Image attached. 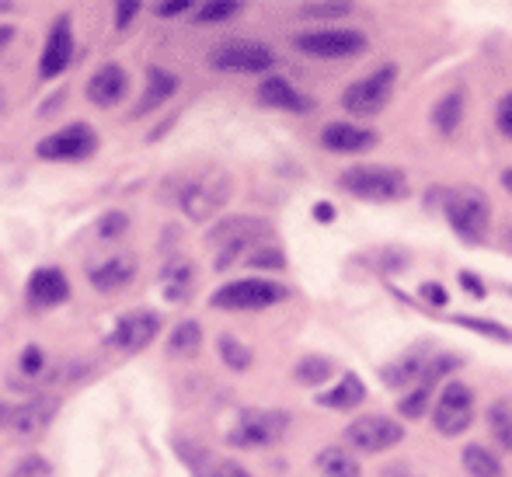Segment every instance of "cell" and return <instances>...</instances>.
<instances>
[{
  "instance_id": "cell-15",
  "label": "cell",
  "mask_w": 512,
  "mask_h": 477,
  "mask_svg": "<svg viewBox=\"0 0 512 477\" xmlns=\"http://www.w3.org/2000/svg\"><path fill=\"white\" fill-rule=\"evenodd\" d=\"M56 411H60V397H32L28 404L14 408L11 415V429L18 439H39L42 432L53 425Z\"/></svg>"
},
{
  "instance_id": "cell-50",
  "label": "cell",
  "mask_w": 512,
  "mask_h": 477,
  "mask_svg": "<svg viewBox=\"0 0 512 477\" xmlns=\"http://www.w3.org/2000/svg\"><path fill=\"white\" fill-rule=\"evenodd\" d=\"M502 185H506V189L512 192V168H506V171H502Z\"/></svg>"
},
{
  "instance_id": "cell-37",
  "label": "cell",
  "mask_w": 512,
  "mask_h": 477,
  "mask_svg": "<svg viewBox=\"0 0 512 477\" xmlns=\"http://www.w3.org/2000/svg\"><path fill=\"white\" fill-rule=\"evenodd\" d=\"M11 477H49V464H46V460H39V457H28L25 464L14 467Z\"/></svg>"
},
{
  "instance_id": "cell-46",
  "label": "cell",
  "mask_w": 512,
  "mask_h": 477,
  "mask_svg": "<svg viewBox=\"0 0 512 477\" xmlns=\"http://www.w3.org/2000/svg\"><path fill=\"white\" fill-rule=\"evenodd\" d=\"M460 283H464L467 289H471L474 296H485V286H481V283H478V279H474V276H467V272H464V276H460Z\"/></svg>"
},
{
  "instance_id": "cell-6",
  "label": "cell",
  "mask_w": 512,
  "mask_h": 477,
  "mask_svg": "<svg viewBox=\"0 0 512 477\" xmlns=\"http://www.w3.org/2000/svg\"><path fill=\"white\" fill-rule=\"evenodd\" d=\"M450 370H457L453 356H429L425 349H415L398 363L384 366V383L391 390H415L418 383H439Z\"/></svg>"
},
{
  "instance_id": "cell-7",
  "label": "cell",
  "mask_w": 512,
  "mask_h": 477,
  "mask_svg": "<svg viewBox=\"0 0 512 477\" xmlns=\"http://www.w3.org/2000/svg\"><path fill=\"white\" fill-rule=\"evenodd\" d=\"M209 67L223 70V74H265L276 67V53L265 42L251 39H230L209 53Z\"/></svg>"
},
{
  "instance_id": "cell-47",
  "label": "cell",
  "mask_w": 512,
  "mask_h": 477,
  "mask_svg": "<svg viewBox=\"0 0 512 477\" xmlns=\"http://www.w3.org/2000/svg\"><path fill=\"white\" fill-rule=\"evenodd\" d=\"M14 42V28L11 25H0V53Z\"/></svg>"
},
{
  "instance_id": "cell-31",
  "label": "cell",
  "mask_w": 512,
  "mask_h": 477,
  "mask_svg": "<svg viewBox=\"0 0 512 477\" xmlns=\"http://www.w3.org/2000/svg\"><path fill=\"white\" fill-rule=\"evenodd\" d=\"M331 373H335V363H331V359H324V356H307V359H300V363H297V380L307 383V387L324 383Z\"/></svg>"
},
{
  "instance_id": "cell-29",
  "label": "cell",
  "mask_w": 512,
  "mask_h": 477,
  "mask_svg": "<svg viewBox=\"0 0 512 477\" xmlns=\"http://www.w3.org/2000/svg\"><path fill=\"white\" fill-rule=\"evenodd\" d=\"M464 471L471 477H502V464L492 450H485V446H467Z\"/></svg>"
},
{
  "instance_id": "cell-42",
  "label": "cell",
  "mask_w": 512,
  "mask_h": 477,
  "mask_svg": "<svg viewBox=\"0 0 512 477\" xmlns=\"http://www.w3.org/2000/svg\"><path fill=\"white\" fill-rule=\"evenodd\" d=\"M495 119H499V129L506 136H512V95H506L499 101V115H495Z\"/></svg>"
},
{
  "instance_id": "cell-11",
  "label": "cell",
  "mask_w": 512,
  "mask_h": 477,
  "mask_svg": "<svg viewBox=\"0 0 512 477\" xmlns=\"http://www.w3.org/2000/svg\"><path fill=\"white\" fill-rule=\"evenodd\" d=\"M474 422V394L467 383L460 380H450L443 387V394H439L436 408H432V425H436V432H443V436H460V432H467Z\"/></svg>"
},
{
  "instance_id": "cell-41",
  "label": "cell",
  "mask_w": 512,
  "mask_h": 477,
  "mask_svg": "<svg viewBox=\"0 0 512 477\" xmlns=\"http://www.w3.org/2000/svg\"><path fill=\"white\" fill-rule=\"evenodd\" d=\"M42 363H46V356H42L39 345H28L25 356H21V370H25V373H39Z\"/></svg>"
},
{
  "instance_id": "cell-9",
  "label": "cell",
  "mask_w": 512,
  "mask_h": 477,
  "mask_svg": "<svg viewBox=\"0 0 512 477\" xmlns=\"http://www.w3.org/2000/svg\"><path fill=\"white\" fill-rule=\"evenodd\" d=\"M279 300H286V286L269 283V279H237V283L216 289L209 303L216 310H265Z\"/></svg>"
},
{
  "instance_id": "cell-49",
  "label": "cell",
  "mask_w": 512,
  "mask_h": 477,
  "mask_svg": "<svg viewBox=\"0 0 512 477\" xmlns=\"http://www.w3.org/2000/svg\"><path fill=\"white\" fill-rule=\"evenodd\" d=\"M11 415H14V408H11V404H4V401H0V429H4V425H11Z\"/></svg>"
},
{
  "instance_id": "cell-32",
  "label": "cell",
  "mask_w": 512,
  "mask_h": 477,
  "mask_svg": "<svg viewBox=\"0 0 512 477\" xmlns=\"http://www.w3.org/2000/svg\"><path fill=\"white\" fill-rule=\"evenodd\" d=\"M234 14H241L237 0H209L196 11V25H220V21H230Z\"/></svg>"
},
{
  "instance_id": "cell-1",
  "label": "cell",
  "mask_w": 512,
  "mask_h": 477,
  "mask_svg": "<svg viewBox=\"0 0 512 477\" xmlns=\"http://www.w3.org/2000/svg\"><path fill=\"white\" fill-rule=\"evenodd\" d=\"M230 199V175L220 168H196L178 182V206L189 220H209Z\"/></svg>"
},
{
  "instance_id": "cell-40",
  "label": "cell",
  "mask_w": 512,
  "mask_h": 477,
  "mask_svg": "<svg viewBox=\"0 0 512 477\" xmlns=\"http://www.w3.org/2000/svg\"><path fill=\"white\" fill-rule=\"evenodd\" d=\"M140 14V4L136 0H122L119 7H115V28H129V21Z\"/></svg>"
},
{
  "instance_id": "cell-2",
  "label": "cell",
  "mask_w": 512,
  "mask_h": 477,
  "mask_svg": "<svg viewBox=\"0 0 512 477\" xmlns=\"http://www.w3.org/2000/svg\"><path fill=\"white\" fill-rule=\"evenodd\" d=\"M272 237V227L265 220H255V216H227L220 220L213 230H209V244L216 248L213 265L216 269H230L234 262H241L248 248H262V241Z\"/></svg>"
},
{
  "instance_id": "cell-21",
  "label": "cell",
  "mask_w": 512,
  "mask_h": 477,
  "mask_svg": "<svg viewBox=\"0 0 512 477\" xmlns=\"http://www.w3.org/2000/svg\"><path fill=\"white\" fill-rule=\"evenodd\" d=\"M258 101L269 108H286V112H297V115L310 112V98L300 95L286 77H265V81L258 84Z\"/></svg>"
},
{
  "instance_id": "cell-44",
  "label": "cell",
  "mask_w": 512,
  "mask_h": 477,
  "mask_svg": "<svg viewBox=\"0 0 512 477\" xmlns=\"http://www.w3.org/2000/svg\"><path fill=\"white\" fill-rule=\"evenodd\" d=\"M422 296H425L429 303H436V307H443V303H446V289H443V286H436V283H425V286H422Z\"/></svg>"
},
{
  "instance_id": "cell-39",
  "label": "cell",
  "mask_w": 512,
  "mask_h": 477,
  "mask_svg": "<svg viewBox=\"0 0 512 477\" xmlns=\"http://www.w3.org/2000/svg\"><path fill=\"white\" fill-rule=\"evenodd\" d=\"M126 230V213H108L102 223H98V234L102 237H115Z\"/></svg>"
},
{
  "instance_id": "cell-48",
  "label": "cell",
  "mask_w": 512,
  "mask_h": 477,
  "mask_svg": "<svg viewBox=\"0 0 512 477\" xmlns=\"http://www.w3.org/2000/svg\"><path fill=\"white\" fill-rule=\"evenodd\" d=\"M314 216H317V220H321V223H331V206H328V202H317Z\"/></svg>"
},
{
  "instance_id": "cell-33",
  "label": "cell",
  "mask_w": 512,
  "mask_h": 477,
  "mask_svg": "<svg viewBox=\"0 0 512 477\" xmlns=\"http://www.w3.org/2000/svg\"><path fill=\"white\" fill-rule=\"evenodd\" d=\"M432 390H436V383H418L411 394L401 397V415H405V418H422L425 408H429V401H432Z\"/></svg>"
},
{
  "instance_id": "cell-23",
  "label": "cell",
  "mask_w": 512,
  "mask_h": 477,
  "mask_svg": "<svg viewBox=\"0 0 512 477\" xmlns=\"http://www.w3.org/2000/svg\"><path fill=\"white\" fill-rule=\"evenodd\" d=\"M175 91H178V77H175V74H168V70H150L147 91H143L140 105H136V115L154 112V108H157V105H164V101L175 95Z\"/></svg>"
},
{
  "instance_id": "cell-24",
  "label": "cell",
  "mask_w": 512,
  "mask_h": 477,
  "mask_svg": "<svg viewBox=\"0 0 512 477\" xmlns=\"http://www.w3.org/2000/svg\"><path fill=\"white\" fill-rule=\"evenodd\" d=\"M178 453L189 460V467L196 477H251L241 464H234V460H209L206 453L185 450V446H178Z\"/></svg>"
},
{
  "instance_id": "cell-25",
  "label": "cell",
  "mask_w": 512,
  "mask_h": 477,
  "mask_svg": "<svg viewBox=\"0 0 512 477\" xmlns=\"http://www.w3.org/2000/svg\"><path fill=\"white\" fill-rule=\"evenodd\" d=\"M317 471L321 477H359V460L352 457L345 446H328V450H321V457H317Z\"/></svg>"
},
{
  "instance_id": "cell-30",
  "label": "cell",
  "mask_w": 512,
  "mask_h": 477,
  "mask_svg": "<svg viewBox=\"0 0 512 477\" xmlns=\"http://www.w3.org/2000/svg\"><path fill=\"white\" fill-rule=\"evenodd\" d=\"M488 429L506 450H512V401H495L488 408Z\"/></svg>"
},
{
  "instance_id": "cell-36",
  "label": "cell",
  "mask_w": 512,
  "mask_h": 477,
  "mask_svg": "<svg viewBox=\"0 0 512 477\" xmlns=\"http://www.w3.org/2000/svg\"><path fill=\"white\" fill-rule=\"evenodd\" d=\"M248 262H251V265H272V269H283L286 258L279 255V251L272 248V244H262V248H258V251H251Z\"/></svg>"
},
{
  "instance_id": "cell-38",
  "label": "cell",
  "mask_w": 512,
  "mask_h": 477,
  "mask_svg": "<svg viewBox=\"0 0 512 477\" xmlns=\"http://www.w3.org/2000/svg\"><path fill=\"white\" fill-rule=\"evenodd\" d=\"M460 324H467V328H474V331H485V335H492V338H499V342H509V331H502L499 324H488V321H474V317H457Z\"/></svg>"
},
{
  "instance_id": "cell-45",
  "label": "cell",
  "mask_w": 512,
  "mask_h": 477,
  "mask_svg": "<svg viewBox=\"0 0 512 477\" xmlns=\"http://www.w3.org/2000/svg\"><path fill=\"white\" fill-rule=\"evenodd\" d=\"M380 477H418V474H415V467H411V464H387Z\"/></svg>"
},
{
  "instance_id": "cell-16",
  "label": "cell",
  "mask_w": 512,
  "mask_h": 477,
  "mask_svg": "<svg viewBox=\"0 0 512 477\" xmlns=\"http://www.w3.org/2000/svg\"><path fill=\"white\" fill-rule=\"evenodd\" d=\"M74 60V35H70V18H56L53 32L46 39V49H42V60H39V74L56 77L67 70V63Z\"/></svg>"
},
{
  "instance_id": "cell-51",
  "label": "cell",
  "mask_w": 512,
  "mask_h": 477,
  "mask_svg": "<svg viewBox=\"0 0 512 477\" xmlns=\"http://www.w3.org/2000/svg\"><path fill=\"white\" fill-rule=\"evenodd\" d=\"M506 244H509V251H512V227L506 230Z\"/></svg>"
},
{
  "instance_id": "cell-3",
  "label": "cell",
  "mask_w": 512,
  "mask_h": 477,
  "mask_svg": "<svg viewBox=\"0 0 512 477\" xmlns=\"http://www.w3.org/2000/svg\"><path fill=\"white\" fill-rule=\"evenodd\" d=\"M446 223L453 227V234H460L467 244H481L492 230V206H488V195L471 189V185H460L446 195Z\"/></svg>"
},
{
  "instance_id": "cell-34",
  "label": "cell",
  "mask_w": 512,
  "mask_h": 477,
  "mask_svg": "<svg viewBox=\"0 0 512 477\" xmlns=\"http://www.w3.org/2000/svg\"><path fill=\"white\" fill-rule=\"evenodd\" d=\"M220 356H223V363H227L230 370H237V373L251 366V349L237 342V338H230V335L220 338Z\"/></svg>"
},
{
  "instance_id": "cell-10",
  "label": "cell",
  "mask_w": 512,
  "mask_h": 477,
  "mask_svg": "<svg viewBox=\"0 0 512 477\" xmlns=\"http://www.w3.org/2000/svg\"><path fill=\"white\" fill-rule=\"evenodd\" d=\"M394 77H398L394 67H380L377 74L363 77V81H356L352 88H345V95H342L345 112L356 115V119H370V115L384 112V105L391 101V91H394Z\"/></svg>"
},
{
  "instance_id": "cell-22",
  "label": "cell",
  "mask_w": 512,
  "mask_h": 477,
  "mask_svg": "<svg viewBox=\"0 0 512 477\" xmlns=\"http://www.w3.org/2000/svg\"><path fill=\"white\" fill-rule=\"evenodd\" d=\"M317 401H321L324 408L349 411V408H359V404L366 401V387H363V380H359L356 373H345L342 383H335L331 390H324Z\"/></svg>"
},
{
  "instance_id": "cell-5",
  "label": "cell",
  "mask_w": 512,
  "mask_h": 477,
  "mask_svg": "<svg viewBox=\"0 0 512 477\" xmlns=\"http://www.w3.org/2000/svg\"><path fill=\"white\" fill-rule=\"evenodd\" d=\"M290 429V415L279 408H248L241 411L237 425L227 432V443L237 450H262V446H276Z\"/></svg>"
},
{
  "instance_id": "cell-19",
  "label": "cell",
  "mask_w": 512,
  "mask_h": 477,
  "mask_svg": "<svg viewBox=\"0 0 512 477\" xmlns=\"http://www.w3.org/2000/svg\"><path fill=\"white\" fill-rule=\"evenodd\" d=\"M126 91H129V77L119 63H105V67L95 70V77L88 81V98L102 108L119 105V101L126 98Z\"/></svg>"
},
{
  "instance_id": "cell-26",
  "label": "cell",
  "mask_w": 512,
  "mask_h": 477,
  "mask_svg": "<svg viewBox=\"0 0 512 477\" xmlns=\"http://www.w3.org/2000/svg\"><path fill=\"white\" fill-rule=\"evenodd\" d=\"M192 265L189 262H175V265H168V269L161 272V289H164V296H168L171 303H182L185 296L192 293Z\"/></svg>"
},
{
  "instance_id": "cell-17",
  "label": "cell",
  "mask_w": 512,
  "mask_h": 477,
  "mask_svg": "<svg viewBox=\"0 0 512 477\" xmlns=\"http://www.w3.org/2000/svg\"><path fill=\"white\" fill-rule=\"evenodd\" d=\"M321 143L335 154H363V150L377 147V133L352 126V122H331V126L321 129Z\"/></svg>"
},
{
  "instance_id": "cell-14",
  "label": "cell",
  "mask_w": 512,
  "mask_h": 477,
  "mask_svg": "<svg viewBox=\"0 0 512 477\" xmlns=\"http://www.w3.org/2000/svg\"><path fill=\"white\" fill-rule=\"evenodd\" d=\"M157 331H161V317H157L154 310H133V314H126L115 324L108 342L126 352H143L157 338Z\"/></svg>"
},
{
  "instance_id": "cell-27",
  "label": "cell",
  "mask_w": 512,
  "mask_h": 477,
  "mask_svg": "<svg viewBox=\"0 0 512 477\" xmlns=\"http://www.w3.org/2000/svg\"><path fill=\"white\" fill-rule=\"evenodd\" d=\"M199 345H203V328L196 321H182L168 338V356L182 359V356H196Z\"/></svg>"
},
{
  "instance_id": "cell-4",
  "label": "cell",
  "mask_w": 512,
  "mask_h": 477,
  "mask_svg": "<svg viewBox=\"0 0 512 477\" xmlns=\"http://www.w3.org/2000/svg\"><path fill=\"white\" fill-rule=\"evenodd\" d=\"M338 185L363 202H394L408 195V178L398 168H380V164H356L342 171Z\"/></svg>"
},
{
  "instance_id": "cell-12",
  "label": "cell",
  "mask_w": 512,
  "mask_h": 477,
  "mask_svg": "<svg viewBox=\"0 0 512 477\" xmlns=\"http://www.w3.org/2000/svg\"><path fill=\"white\" fill-rule=\"evenodd\" d=\"M405 439V425L387 415H363L345 429V443L359 453H384Z\"/></svg>"
},
{
  "instance_id": "cell-20",
  "label": "cell",
  "mask_w": 512,
  "mask_h": 477,
  "mask_svg": "<svg viewBox=\"0 0 512 477\" xmlns=\"http://www.w3.org/2000/svg\"><path fill=\"white\" fill-rule=\"evenodd\" d=\"M133 276H136V258H129V255H112L88 269V279L98 293H112V289L133 283Z\"/></svg>"
},
{
  "instance_id": "cell-43",
  "label": "cell",
  "mask_w": 512,
  "mask_h": 477,
  "mask_svg": "<svg viewBox=\"0 0 512 477\" xmlns=\"http://www.w3.org/2000/svg\"><path fill=\"white\" fill-rule=\"evenodd\" d=\"M192 4L189 0H168V4H157V14L161 18H175V14H189Z\"/></svg>"
},
{
  "instance_id": "cell-18",
  "label": "cell",
  "mask_w": 512,
  "mask_h": 477,
  "mask_svg": "<svg viewBox=\"0 0 512 477\" xmlns=\"http://www.w3.org/2000/svg\"><path fill=\"white\" fill-rule=\"evenodd\" d=\"M70 296V283L67 276H63L60 269H35L32 279H28V300H32V307L46 310V307H60L63 300Z\"/></svg>"
},
{
  "instance_id": "cell-28",
  "label": "cell",
  "mask_w": 512,
  "mask_h": 477,
  "mask_svg": "<svg viewBox=\"0 0 512 477\" xmlns=\"http://www.w3.org/2000/svg\"><path fill=\"white\" fill-rule=\"evenodd\" d=\"M460 119H464V95H460V91L439 98V105L432 108V126H436L439 133H453V129L460 126Z\"/></svg>"
},
{
  "instance_id": "cell-13",
  "label": "cell",
  "mask_w": 512,
  "mask_h": 477,
  "mask_svg": "<svg viewBox=\"0 0 512 477\" xmlns=\"http://www.w3.org/2000/svg\"><path fill=\"white\" fill-rule=\"evenodd\" d=\"M95 150H98L95 129L84 126V122H74V126L46 136V140L35 147V154H39L42 161H88Z\"/></svg>"
},
{
  "instance_id": "cell-35",
  "label": "cell",
  "mask_w": 512,
  "mask_h": 477,
  "mask_svg": "<svg viewBox=\"0 0 512 477\" xmlns=\"http://www.w3.org/2000/svg\"><path fill=\"white\" fill-rule=\"evenodd\" d=\"M349 11H352V4H342V0H335V4H324V0H317V4L300 7V14H304V18H345Z\"/></svg>"
},
{
  "instance_id": "cell-8",
  "label": "cell",
  "mask_w": 512,
  "mask_h": 477,
  "mask_svg": "<svg viewBox=\"0 0 512 477\" xmlns=\"http://www.w3.org/2000/svg\"><path fill=\"white\" fill-rule=\"evenodd\" d=\"M293 46L314 60H352L366 49V35L356 28H324V32H304Z\"/></svg>"
}]
</instances>
